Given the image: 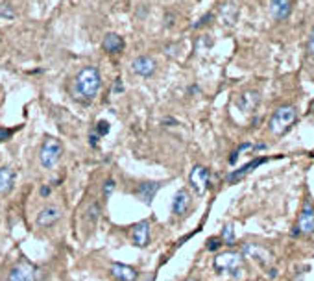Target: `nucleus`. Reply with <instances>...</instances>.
<instances>
[{"label":"nucleus","mask_w":314,"mask_h":281,"mask_svg":"<svg viewBox=\"0 0 314 281\" xmlns=\"http://www.w3.org/2000/svg\"><path fill=\"white\" fill-rule=\"evenodd\" d=\"M192 206V196L187 189H179L176 192V196L172 200V213L176 216H183L187 215V211Z\"/></svg>","instance_id":"2eb2a0df"},{"label":"nucleus","mask_w":314,"mask_h":281,"mask_svg":"<svg viewBox=\"0 0 314 281\" xmlns=\"http://www.w3.org/2000/svg\"><path fill=\"white\" fill-rule=\"evenodd\" d=\"M109 130H111V126H109L108 120H98V124L94 126V132L98 133L100 137H106L109 133Z\"/></svg>","instance_id":"a878e982"},{"label":"nucleus","mask_w":314,"mask_h":281,"mask_svg":"<svg viewBox=\"0 0 314 281\" xmlns=\"http://www.w3.org/2000/svg\"><path fill=\"white\" fill-rule=\"evenodd\" d=\"M222 242H224V244H229V246H231L233 242H235V232H233V226H231V224L224 226V230H222Z\"/></svg>","instance_id":"b1692460"},{"label":"nucleus","mask_w":314,"mask_h":281,"mask_svg":"<svg viewBox=\"0 0 314 281\" xmlns=\"http://www.w3.org/2000/svg\"><path fill=\"white\" fill-rule=\"evenodd\" d=\"M211 19H213V13H207V15H203L202 19H200L196 24H192V28H200V26H205L207 23L211 21Z\"/></svg>","instance_id":"7c9ffc66"},{"label":"nucleus","mask_w":314,"mask_h":281,"mask_svg":"<svg viewBox=\"0 0 314 281\" xmlns=\"http://www.w3.org/2000/svg\"><path fill=\"white\" fill-rule=\"evenodd\" d=\"M61 220V209L58 206L43 207L37 215V226L39 228H52Z\"/></svg>","instance_id":"ddd939ff"},{"label":"nucleus","mask_w":314,"mask_h":281,"mask_svg":"<svg viewBox=\"0 0 314 281\" xmlns=\"http://www.w3.org/2000/svg\"><path fill=\"white\" fill-rule=\"evenodd\" d=\"M161 187H163V182H141L137 185V189H135V194H137L146 206H150Z\"/></svg>","instance_id":"4468645a"},{"label":"nucleus","mask_w":314,"mask_h":281,"mask_svg":"<svg viewBox=\"0 0 314 281\" xmlns=\"http://www.w3.org/2000/svg\"><path fill=\"white\" fill-rule=\"evenodd\" d=\"M270 11L275 21H285L292 11L290 0H270Z\"/></svg>","instance_id":"6ab92c4d"},{"label":"nucleus","mask_w":314,"mask_h":281,"mask_svg":"<svg viewBox=\"0 0 314 281\" xmlns=\"http://www.w3.org/2000/svg\"><path fill=\"white\" fill-rule=\"evenodd\" d=\"M249 150H255V144H253V142H249V140H248V142H242L239 148L235 150L231 156H229V163H231V165H235L240 154H242V152H249Z\"/></svg>","instance_id":"4be33fe9"},{"label":"nucleus","mask_w":314,"mask_h":281,"mask_svg":"<svg viewBox=\"0 0 314 281\" xmlns=\"http://www.w3.org/2000/svg\"><path fill=\"white\" fill-rule=\"evenodd\" d=\"M222 237H211V239H207L205 242V248L209 250V252H215V250H218L220 246H222Z\"/></svg>","instance_id":"bb28decb"},{"label":"nucleus","mask_w":314,"mask_h":281,"mask_svg":"<svg viewBox=\"0 0 314 281\" xmlns=\"http://www.w3.org/2000/svg\"><path fill=\"white\" fill-rule=\"evenodd\" d=\"M124 37L120 33L109 32L104 35V41H102V48L106 50L108 54H120L124 50Z\"/></svg>","instance_id":"f3484780"},{"label":"nucleus","mask_w":314,"mask_h":281,"mask_svg":"<svg viewBox=\"0 0 314 281\" xmlns=\"http://www.w3.org/2000/svg\"><path fill=\"white\" fill-rule=\"evenodd\" d=\"M100 89H102V74H100L98 67H82L80 72L76 74L74 83H72V96L78 102L89 104L98 96Z\"/></svg>","instance_id":"f257e3e1"},{"label":"nucleus","mask_w":314,"mask_h":281,"mask_svg":"<svg viewBox=\"0 0 314 281\" xmlns=\"http://www.w3.org/2000/svg\"><path fill=\"white\" fill-rule=\"evenodd\" d=\"M242 256L248 257V259H253V261H257L259 265L263 266H268L273 259L270 250L261 246V244H255V242H246V244L242 246Z\"/></svg>","instance_id":"0eeeda50"},{"label":"nucleus","mask_w":314,"mask_h":281,"mask_svg":"<svg viewBox=\"0 0 314 281\" xmlns=\"http://www.w3.org/2000/svg\"><path fill=\"white\" fill-rule=\"evenodd\" d=\"M39 268L28 261L17 263L8 274V281H39Z\"/></svg>","instance_id":"423d86ee"},{"label":"nucleus","mask_w":314,"mask_h":281,"mask_svg":"<svg viewBox=\"0 0 314 281\" xmlns=\"http://www.w3.org/2000/svg\"><path fill=\"white\" fill-rule=\"evenodd\" d=\"M220 17H222V21L225 24H233L235 19H237V8H235L233 4H222V8H220Z\"/></svg>","instance_id":"aec40b11"},{"label":"nucleus","mask_w":314,"mask_h":281,"mask_svg":"<svg viewBox=\"0 0 314 281\" xmlns=\"http://www.w3.org/2000/svg\"><path fill=\"white\" fill-rule=\"evenodd\" d=\"M132 70L141 78H150V76L156 74L157 70L156 59L150 58V56H139L132 61Z\"/></svg>","instance_id":"9d476101"},{"label":"nucleus","mask_w":314,"mask_h":281,"mask_svg":"<svg viewBox=\"0 0 314 281\" xmlns=\"http://www.w3.org/2000/svg\"><path fill=\"white\" fill-rule=\"evenodd\" d=\"M15 17L17 11L11 2H0V21H13Z\"/></svg>","instance_id":"412c9836"},{"label":"nucleus","mask_w":314,"mask_h":281,"mask_svg":"<svg viewBox=\"0 0 314 281\" xmlns=\"http://www.w3.org/2000/svg\"><path fill=\"white\" fill-rule=\"evenodd\" d=\"M215 270L220 274L239 276V268L242 266V254L239 252H224L215 257Z\"/></svg>","instance_id":"20e7f679"},{"label":"nucleus","mask_w":314,"mask_h":281,"mask_svg":"<svg viewBox=\"0 0 314 281\" xmlns=\"http://www.w3.org/2000/svg\"><path fill=\"white\" fill-rule=\"evenodd\" d=\"M50 192H52V185H48V183H46V185H43L41 190H39V194H41L43 198H46V196H50Z\"/></svg>","instance_id":"473e14b6"},{"label":"nucleus","mask_w":314,"mask_h":281,"mask_svg":"<svg viewBox=\"0 0 314 281\" xmlns=\"http://www.w3.org/2000/svg\"><path fill=\"white\" fill-rule=\"evenodd\" d=\"M266 163V157H255V159H251V161H248L246 165H242L240 168H237V170H231V172L225 176V182L227 183H239L244 176H248L249 172H253L257 166L265 165Z\"/></svg>","instance_id":"9b49d317"},{"label":"nucleus","mask_w":314,"mask_h":281,"mask_svg":"<svg viewBox=\"0 0 314 281\" xmlns=\"http://www.w3.org/2000/svg\"><path fill=\"white\" fill-rule=\"evenodd\" d=\"M314 233V206L311 200H305L303 209L298 216V224L294 228L292 235L298 237V235H313Z\"/></svg>","instance_id":"39448f33"},{"label":"nucleus","mask_w":314,"mask_h":281,"mask_svg":"<svg viewBox=\"0 0 314 281\" xmlns=\"http://www.w3.org/2000/svg\"><path fill=\"white\" fill-rule=\"evenodd\" d=\"M261 104V93L255 89H246L244 93H240L239 98H237V108L244 113H251L255 111Z\"/></svg>","instance_id":"1a4fd4ad"},{"label":"nucleus","mask_w":314,"mask_h":281,"mask_svg":"<svg viewBox=\"0 0 314 281\" xmlns=\"http://www.w3.org/2000/svg\"><path fill=\"white\" fill-rule=\"evenodd\" d=\"M100 215H102V207H100L98 202H92L91 206H89V209H87V220L91 224H94L100 218Z\"/></svg>","instance_id":"5701e85b"},{"label":"nucleus","mask_w":314,"mask_h":281,"mask_svg":"<svg viewBox=\"0 0 314 281\" xmlns=\"http://www.w3.org/2000/svg\"><path fill=\"white\" fill-rule=\"evenodd\" d=\"M307 52H309V56H313V58H314V28L311 30V35H309V43H307Z\"/></svg>","instance_id":"c756f323"},{"label":"nucleus","mask_w":314,"mask_h":281,"mask_svg":"<svg viewBox=\"0 0 314 281\" xmlns=\"http://www.w3.org/2000/svg\"><path fill=\"white\" fill-rule=\"evenodd\" d=\"M132 240L137 248H146L150 242V222L141 220L132 228Z\"/></svg>","instance_id":"dca6fc26"},{"label":"nucleus","mask_w":314,"mask_h":281,"mask_svg":"<svg viewBox=\"0 0 314 281\" xmlns=\"http://www.w3.org/2000/svg\"><path fill=\"white\" fill-rule=\"evenodd\" d=\"M122 91H124V80H122V78H116L115 82H113V93H115V94H120Z\"/></svg>","instance_id":"cd10ccee"},{"label":"nucleus","mask_w":314,"mask_h":281,"mask_svg":"<svg viewBox=\"0 0 314 281\" xmlns=\"http://www.w3.org/2000/svg\"><path fill=\"white\" fill-rule=\"evenodd\" d=\"M15 185V170L9 166H0V194L6 196Z\"/></svg>","instance_id":"a211bd4d"},{"label":"nucleus","mask_w":314,"mask_h":281,"mask_svg":"<svg viewBox=\"0 0 314 281\" xmlns=\"http://www.w3.org/2000/svg\"><path fill=\"white\" fill-rule=\"evenodd\" d=\"M116 183L113 178H109V180H106L104 182V185H102V196H104V200H108L111 194H113V190H115Z\"/></svg>","instance_id":"393cba45"},{"label":"nucleus","mask_w":314,"mask_h":281,"mask_svg":"<svg viewBox=\"0 0 314 281\" xmlns=\"http://www.w3.org/2000/svg\"><path fill=\"white\" fill-rule=\"evenodd\" d=\"M100 139H102V137H100V135H98L96 132H94V130H92V132L89 133V144H91V146H96Z\"/></svg>","instance_id":"2f4dec72"},{"label":"nucleus","mask_w":314,"mask_h":281,"mask_svg":"<svg viewBox=\"0 0 314 281\" xmlns=\"http://www.w3.org/2000/svg\"><path fill=\"white\" fill-rule=\"evenodd\" d=\"M63 156V142L56 137H45V140L41 142V148H39V163L43 168H54L59 163V159Z\"/></svg>","instance_id":"7ed1b4c3"},{"label":"nucleus","mask_w":314,"mask_h":281,"mask_svg":"<svg viewBox=\"0 0 314 281\" xmlns=\"http://www.w3.org/2000/svg\"><path fill=\"white\" fill-rule=\"evenodd\" d=\"M209 178H211V174H209L205 166L202 165L192 166V170L189 174V183L196 194H205L207 187H209Z\"/></svg>","instance_id":"6e6552de"},{"label":"nucleus","mask_w":314,"mask_h":281,"mask_svg":"<svg viewBox=\"0 0 314 281\" xmlns=\"http://www.w3.org/2000/svg\"><path fill=\"white\" fill-rule=\"evenodd\" d=\"M109 276L116 281H137L139 272L130 265L124 263H111L109 266Z\"/></svg>","instance_id":"f8f14e48"},{"label":"nucleus","mask_w":314,"mask_h":281,"mask_svg":"<svg viewBox=\"0 0 314 281\" xmlns=\"http://www.w3.org/2000/svg\"><path fill=\"white\" fill-rule=\"evenodd\" d=\"M298 118V109L290 104H285V106H279V108L273 111L272 118L268 122V130L272 135L279 137L283 133H287L290 130V126L296 122Z\"/></svg>","instance_id":"f03ea898"},{"label":"nucleus","mask_w":314,"mask_h":281,"mask_svg":"<svg viewBox=\"0 0 314 281\" xmlns=\"http://www.w3.org/2000/svg\"><path fill=\"white\" fill-rule=\"evenodd\" d=\"M11 135H13V130H9V128H2V126H0V142L9 140L11 139Z\"/></svg>","instance_id":"c85d7f7f"}]
</instances>
